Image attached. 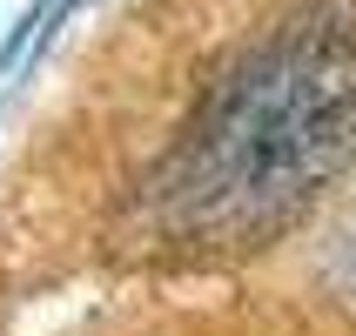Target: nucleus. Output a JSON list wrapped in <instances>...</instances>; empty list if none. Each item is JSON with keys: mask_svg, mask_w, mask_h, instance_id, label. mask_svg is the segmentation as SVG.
<instances>
[{"mask_svg": "<svg viewBox=\"0 0 356 336\" xmlns=\"http://www.w3.org/2000/svg\"><path fill=\"white\" fill-rule=\"evenodd\" d=\"M67 7H74V0H27V14H20L14 27H7V40H0V81L27 61V47H34L40 34H54V20L67 14Z\"/></svg>", "mask_w": 356, "mask_h": 336, "instance_id": "1", "label": "nucleus"}]
</instances>
